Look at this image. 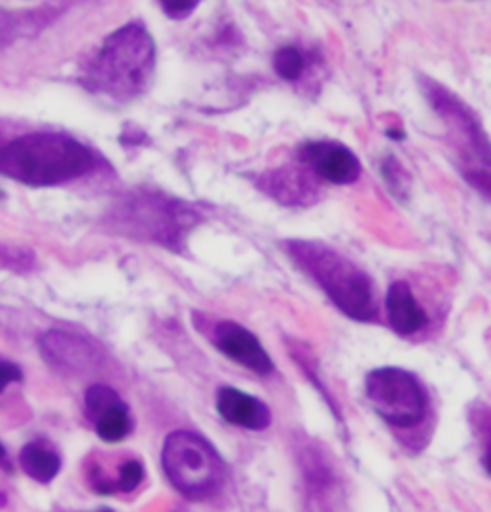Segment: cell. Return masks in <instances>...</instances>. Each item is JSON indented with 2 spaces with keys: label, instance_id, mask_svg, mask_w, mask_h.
Masks as SVG:
<instances>
[{
  "label": "cell",
  "instance_id": "cell-11",
  "mask_svg": "<svg viewBox=\"0 0 491 512\" xmlns=\"http://www.w3.org/2000/svg\"><path fill=\"white\" fill-rule=\"evenodd\" d=\"M386 309H388L390 323L401 336L415 334L428 323L426 313L422 311L421 305L415 300L407 282L392 284V288L388 290V298H386Z\"/></svg>",
  "mask_w": 491,
  "mask_h": 512
},
{
  "label": "cell",
  "instance_id": "cell-7",
  "mask_svg": "<svg viewBox=\"0 0 491 512\" xmlns=\"http://www.w3.org/2000/svg\"><path fill=\"white\" fill-rule=\"evenodd\" d=\"M300 162L332 185H350L361 173L357 156L336 142H309L300 150Z\"/></svg>",
  "mask_w": 491,
  "mask_h": 512
},
{
  "label": "cell",
  "instance_id": "cell-3",
  "mask_svg": "<svg viewBox=\"0 0 491 512\" xmlns=\"http://www.w3.org/2000/svg\"><path fill=\"white\" fill-rule=\"evenodd\" d=\"M296 265L315 280L328 298L355 321H369L376 313L373 282L348 257L340 256L327 244L292 240L286 244Z\"/></svg>",
  "mask_w": 491,
  "mask_h": 512
},
{
  "label": "cell",
  "instance_id": "cell-8",
  "mask_svg": "<svg viewBox=\"0 0 491 512\" xmlns=\"http://www.w3.org/2000/svg\"><path fill=\"white\" fill-rule=\"evenodd\" d=\"M215 346L234 363L250 369L259 376L273 373L275 365L258 338L244 326L233 321H223L215 328Z\"/></svg>",
  "mask_w": 491,
  "mask_h": 512
},
{
  "label": "cell",
  "instance_id": "cell-16",
  "mask_svg": "<svg viewBox=\"0 0 491 512\" xmlns=\"http://www.w3.org/2000/svg\"><path fill=\"white\" fill-rule=\"evenodd\" d=\"M142 478H144V466L139 461L131 459L119 468V476L114 482V489L116 491H133V489L139 488Z\"/></svg>",
  "mask_w": 491,
  "mask_h": 512
},
{
  "label": "cell",
  "instance_id": "cell-10",
  "mask_svg": "<svg viewBox=\"0 0 491 512\" xmlns=\"http://www.w3.org/2000/svg\"><path fill=\"white\" fill-rule=\"evenodd\" d=\"M217 411L229 424L246 430H265L271 424L267 405L236 388H221L217 392Z\"/></svg>",
  "mask_w": 491,
  "mask_h": 512
},
{
  "label": "cell",
  "instance_id": "cell-4",
  "mask_svg": "<svg viewBox=\"0 0 491 512\" xmlns=\"http://www.w3.org/2000/svg\"><path fill=\"white\" fill-rule=\"evenodd\" d=\"M165 476L187 497H206L219 488L225 466L208 440L177 430L167 436L162 451Z\"/></svg>",
  "mask_w": 491,
  "mask_h": 512
},
{
  "label": "cell",
  "instance_id": "cell-19",
  "mask_svg": "<svg viewBox=\"0 0 491 512\" xmlns=\"http://www.w3.org/2000/svg\"><path fill=\"white\" fill-rule=\"evenodd\" d=\"M4 457V447H2V443H0V459Z\"/></svg>",
  "mask_w": 491,
  "mask_h": 512
},
{
  "label": "cell",
  "instance_id": "cell-17",
  "mask_svg": "<svg viewBox=\"0 0 491 512\" xmlns=\"http://www.w3.org/2000/svg\"><path fill=\"white\" fill-rule=\"evenodd\" d=\"M160 4L169 18L183 20L196 10L200 0H160Z\"/></svg>",
  "mask_w": 491,
  "mask_h": 512
},
{
  "label": "cell",
  "instance_id": "cell-12",
  "mask_svg": "<svg viewBox=\"0 0 491 512\" xmlns=\"http://www.w3.org/2000/svg\"><path fill=\"white\" fill-rule=\"evenodd\" d=\"M22 466L33 480L48 484L60 472V459L56 453L48 451L47 447L39 443H29L22 451Z\"/></svg>",
  "mask_w": 491,
  "mask_h": 512
},
{
  "label": "cell",
  "instance_id": "cell-1",
  "mask_svg": "<svg viewBox=\"0 0 491 512\" xmlns=\"http://www.w3.org/2000/svg\"><path fill=\"white\" fill-rule=\"evenodd\" d=\"M93 167V152L60 133H31L0 148V175L29 187H56Z\"/></svg>",
  "mask_w": 491,
  "mask_h": 512
},
{
  "label": "cell",
  "instance_id": "cell-2",
  "mask_svg": "<svg viewBox=\"0 0 491 512\" xmlns=\"http://www.w3.org/2000/svg\"><path fill=\"white\" fill-rule=\"evenodd\" d=\"M156 68V43L141 24L112 33L94 58L89 87L119 102L137 98L148 87Z\"/></svg>",
  "mask_w": 491,
  "mask_h": 512
},
{
  "label": "cell",
  "instance_id": "cell-15",
  "mask_svg": "<svg viewBox=\"0 0 491 512\" xmlns=\"http://www.w3.org/2000/svg\"><path fill=\"white\" fill-rule=\"evenodd\" d=\"M275 71L286 81H296L304 73L305 62L298 48L284 47L275 54Z\"/></svg>",
  "mask_w": 491,
  "mask_h": 512
},
{
  "label": "cell",
  "instance_id": "cell-18",
  "mask_svg": "<svg viewBox=\"0 0 491 512\" xmlns=\"http://www.w3.org/2000/svg\"><path fill=\"white\" fill-rule=\"evenodd\" d=\"M22 380V373L16 365L12 363H4L0 361V392L10 384V382H18Z\"/></svg>",
  "mask_w": 491,
  "mask_h": 512
},
{
  "label": "cell",
  "instance_id": "cell-14",
  "mask_svg": "<svg viewBox=\"0 0 491 512\" xmlns=\"http://www.w3.org/2000/svg\"><path fill=\"white\" fill-rule=\"evenodd\" d=\"M121 401L123 399L117 396V392L108 386H102V384L91 386L85 396V405H87V413L91 420L98 419L102 413L116 407L117 403H121Z\"/></svg>",
  "mask_w": 491,
  "mask_h": 512
},
{
  "label": "cell",
  "instance_id": "cell-20",
  "mask_svg": "<svg viewBox=\"0 0 491 512\" xmlns=\"http://www.w3.org/2000/svg\"><path fill=\"white\" fill-rule=\"evenodd\" d=\"M98 512H112V511H106V509H102V511H98Z\"/></svg>",
  "mask_w": 491,
  "mask_h": 512
},
{
  "label": "cell",
  "instance_id": "cell-5",
  "mask_svg": "<svg viewBox=\"0 0 491 512\" xmlns=\"http://www.w3.org/2000/svg\"><path fill=\"white\" fill-rule=\"evenodd\" d=\"M365 394L386 422L399 428H409L421 422L426 413V397L417 378L396 367H384L369 373Z\"/></svg>",
  "mask_w": 491,
  "mask_h": 512
},
{
  "label": "cell",
  "instance_id": "cell-6",
  "mask_svg": "<svg viewBox=\"0 0 491 512\" xmlns=\"http://www.w3.org/2000/svg\"><path fill=\"white\" fill-rule=\"evenodd\" d=\"M123 217L125 231L165 246L183 240L196 223V215L185 204L156 194L133 196L123 210Z\"/></svg>",
  "mask_w": 491,
  "mask_h": 512
},
{
  "label": "cell",
  "instance_id": "cell-13",
  "mask_svg": "<svg viewBox=\"0 0 491 512\" xmlns=\"http://www.w3.org/2000/svg\"><path fill=\"white\" fill-rule=\"evenodd\" d=\"M94 424H96V434L108 443L123 442L133 430L129 409L123 401L117 403L116 407L108 409L106 413H102L98 419H94Z\"/></svg>",
  "mask_w": 491,
  "mask_h": 512
},
{
  "label": "cell",
  "instance_id": "cell-9",
  "mask_svg": "<svg viewBox=\"0 0 491 512\" xmlns=\"http://www.w3.org/2000/svg\"><path fill=\"white\" fill-rule=\"evenodd\" d=\"M41 353L54 371L66 376L87 373L96 361L89 342L62 330H50L41 338Z\"/></svg>",
  "mask_w": 491,
  "mask_h": 512
}]
</instances>
